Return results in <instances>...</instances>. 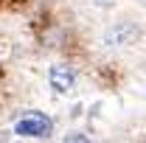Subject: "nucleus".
Returning <instances> with one entry per match:
<instances>
[{
  "instance_id": "f03ea898",
  "label": "nucleus",
  "mask_w": 146,
  "mask_h": 143,
  "mask_svg": "<svg viewBox=\"0 0 146 143\" xmlns=\"http://www.w3.org/2000/svg\"><path fill=\"white\" fill-rule=\"evenodd\" d=\"M48 81H51V87L56 93H68L73 87V81H76V76H73V70L68 65H54L51 73H48Z\"/></svg>"
},
{
  "instance_id": "20e7f679",
  "label": "nucleus",
  "mask_w": 146,
  "mask_h": 143,
  "mask_svg": "<svg viewBox=\"0 0 146 143\" xmlns=\"http://www.w3.org/2000/svg\"><path fill=\"white\" fill-rule=\"evenodd\" d=\"M68 138H70V140H87V138H84L82 132H73V135H68Z\"/></svg>"
},
{
  "instance_id": "7ed1b4c3",
  "label": "nucleus",
  "mask_w": 146,
  "mask_h": 143,
  "mask_svg": "<svg viewBox=\"0 0 146 143\" xmlns=\"http://www.w3.org/2000/svg\"><path fill=\"white\" fill-rule=\"evenodd\" d=\"M132 36H138V31H135V28H129V25H121L118 31H110L107 39H110V42H118V45H129V39H132Z\"/></svg>"
},
{
  "instance_id": "f257e3e1",
  "label": "nucleus",
  "mask_w": 146,
  "mask_h": 143,
  "mask_svg": "<svg viewBox=\"0 0 146 143\" xmlns=\"http://www.w3.org/2000/svg\"><path fill=\"white\" fill-rule=\"evenodd\" d=\"M14 132H17L20 138H36V140H45V138H51L54 124H51V118L42 115V112H25L17 124H14Z\"/></svg>"
}]
</instances>
